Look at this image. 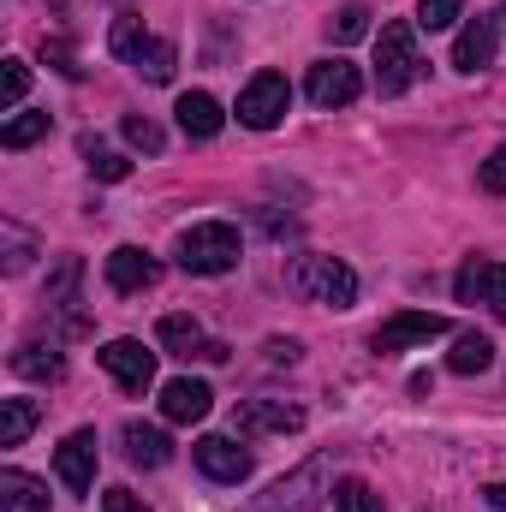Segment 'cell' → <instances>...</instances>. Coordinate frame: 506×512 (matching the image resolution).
Masks as SVG:
<instances>
[{
	"label": "cell",
	"instance_id": "5b68a950",
	"mask_svg": "<svg viewBox=\"0 0 506 512\" xmlns=\"http://www.w3.org/2000/svg\"><path fill=\"white\" fill-rule=\"evenodd\" d=\"M322 501H328V459H310L292 477H280L268 495H256L251 512H322Z\"/></svg>",
	"mask_w": 506,
	"mask_h": 512
},
{
	"label": "cell",
	"instance_id": "d6986e66",
	"mask_svg": "<svg viewBox=\"0 0 506 512\" xmlns=\"http://www.w3.org/2000/svg\"><path fill=\"white\" fill-rule=\"evenodd\" d=\"M489 364H495V340H489V334H477V328H471V334H459V340H453V352H447V370H453V376H483Z\"/></svg>",
	"mask_w": 506,
	"mask_h": 512
},
{
	"label": "cell",
	"instance_id": "44dd1931",
	"mask_svg": "<svg viewBox=\"0 0 506 512\" xmlns=\"http://www.w3.org/2000/svg\"><path fill=\"white\" fill-rule=\"evenodd\" d=\"M12 370H18L24 382H60V376H66L60 352H54V346H36V340H24V346L12 352Z\"/></svg>",
	"mask_w": 506,
	"mask_h": 512
},
{
	"label": "cell",
	"instance_id": "4dcf8cb0",
	"mask_svg": "<svg viewBox=\"0 0 506 512\" xmlns=\"http://www.w3.org/2000/svg\"><path fill=\"white\" fill-rule=\"evenodd\" d=\"M24 90H30V66H24V60H6V72H0V102H6V108H18V102H24Z\"/></svg>",
	"mask_w": 506,
	"mask_h": 512
},
{
	"label": "cell",
	"instance_id": "8fae6325",
	"mask_svg": "<svg viewBox=\"0 0 506 512\" xmlns=\"http://www.w3.org/2000/svg\"><path fill=\"white\" fill-rule=\"evenodd\" d=\"M96 358L126 393H149L155 387V352H143V340H108Z\"/></svg>",
	"mask_w": 506,
	"mask_h": 512
},
{
	"label": "cell",
	"instance_id": "f1b7e54d",
	"mask_svg": "<svg viewBox=\"0 0 506 512\" xmlns=\"http://www.w3.org/2000/svg\"><path fill=\"white\" fill-rule=\"evenodd\" d=\"M126 143L131 149H143V155H161V143H167V137H161V126H155V120H143V114H126Z\"/></svg>",
	"mask_w": 506,
	"mask_h": 512
},
{
	"label": "cell",
	"instance_id": "ac0fdd59",
	"mask_svg": "<svg viewBox=\"0 0 506 512\" xmlns=\"http://www.w3.org/2000/svg\"><path fill=\"white\" fill-rule=\"evenodd\" d=\"M489 60H495V24L489 18H471L459 30V42H453V66L459 72H483Z\"/></svg>",
	"mask_w": 506,
	"mask_h": 512
},
{
	"label": "cell",
	"instance_id": "d4e9b609",
	"mask_svg": "<svg viewBox=\"0 0 506 512\" xmlns=\"http://www.w3.org/2000/svg\"><path fill=\"white\" fill-rule=\"evenodd\" d=\"M334 512H381V495L364 477H340L334 483Z\"/></svg>",
	"mask_w": 506,
	"mask_h": 512
},
{
	"label": "cell",
	"instance_id": "ba28073f",
	"mask_svg": "<svg viewBox=\"0 0 506 512\" xmlns=\"http://www.w3.org/2000/svg\"><path fill=\"white\" fill-rule=\"evenodd\" d=\"M441 334H447V316H435V310H399V316H387L376 328V352L393 358V352L429 346V340H441Z\"/></svg>",
	"mask_w": 506,
	"mask_h": 512
},
{
	"label": "cell",
	"instance_id": "8992f818",
	"mask_svg": "<svg viewBox=\"0 0 506 512\" xmlns=\"http://www.w3.org/2000/svg\"><path fill=\"white\" fill-rule=\"evenodd\" d=\"M286 108H292V84L280 78V72H256L251 84L239 90V120L251 131H268L286 120Z\"/></svg>",
	"mask_w": 506,
	"mask_h": 512
},
{
	"label": "cell",
	"instance_id": "4fadbf2b",
	"mask_svg": "<svg viewBox=\"0 0 506 512\" xmlns=\"http://www.w3.org/2000/svg\"><path fill=\"white\" fill-rule=\"evenodd\" d=\"M54 471L72 495H90V483H96V429H72L54 453Z\"/></svg>",
	"mask_w": 506,
	"mask_h": 512
},
{
	"label": "cell",
	"instance_id": "9a60e30c",
	"mask_svg": "<svg viewBox=\"0 0 506 512\" xmlns=\"http://www.w3.org/2000/svg\"><path fill=\"white\" fill-rule=\"evenodd\" d=\"M155 280H161V262L149 251L120 245V251L108 256V286H114V292H143V286H155Z\"/></svg>",
	"mask_w": 506,
	"mask_h": 512
},
{
	"label": "cell",
	"instance_id": "2e32d148",
	"mask_svg": "<svg viewBox=\"0 0 506 512\" xmlns=\"http://www.w3.org/2000/svg\"><path fill=\"white\" fill-rule=\"evenodd\" d=\"M179 131L185 137H197V143H209V137H221V126H227V114H221V102L209 96V90H191V96H179Z\"/></svg>",
	"mask_w": 506,
	"mask_h": 512
},
{
	"label": "cell",
	"instance_id": "277c9868",
	"mask_svg": "<svg viewBox=\"0 0 506 512\" xmlns=\"http://www.w3.org/2000/svg\"><path fill=\"white\" fill-rule=\"evenodd\" d=\"M417 72H423V60H417V36H411V24H381L376 36V84L381 96H405L411 84H417Z\"/></svg>",
	"mask_w": 506,
	"mask_h": 512
},
{
	"label": "cell",
	"instance_id": "d590c367",
	"mask_svg": "<svg viewBox=\"0 0 506 512\" xmlns=\"http://www.w3.org/2000/svg\"><path fill=\"white\" fill-rule=\"evenodd\" d=\"M268 364H298V340H268Z\"/></svg>",
	"mask_w": 506,
	"mask_h": 512
},
{
	"label": "cell",
	"instance_id": "1f68e13d",
	"mask_svg": "<svg viewBox=\"0 0 506 512\" xmlns=\"http://www.w3.org/2000/svg\"><path fill=\"white\" fill-rule=\"evenodd\" d=\"M477 185H483V191H495V197H506V143L483 161V167H477Z\"/></svg>",
	"mask_w": 506,
	"mask_h": 512
},
{
	"label": "cell",
	"instance_id": "5bb4252c",
	"mask_svg": "<svg viewBox=\"0 0 506 512\" xmlns=\"http://www.w3.org/2000/svg\"><path fill=\"white\" fill-rule=\"evenodd\" d=\"M209 405H215L209 382L179 376V382L161 387V417H167V423H203V417H209Z\"/></svg>",
	"mask_w": 506,
	"mask_h": 512
},
{
	"label": "cell",
	"instance_id": "7402d4cb",
	"mask_svg": "<svg viewBox=\"0 0 506 512\" xmlns=\"http://www.w3.org/2000/svg\"><path fill=\"white\" fill-rule=\"evenodd\" d=\"M0 507L6 512H48V489L24 471H0Z\"/></svg>",
	"mask_w": 506,
	"mask_h": 512
},
{
	"label": "cell",
	"instance_id": "7c38bea8",
	"mask_svg": "<svg viewBox=\"0 0 506 512\" xmlns=\"http://www.w3.org/2000/svg\"><path fill=\"white\" fill-rule=\"evenodd\" d=\"M233 429L239 435H292V429H304V405H292V399H245L233 411Z\"/></svg>",
	"mask_w": 506,
	"mask_h": 512
},
{
	"label": "cell",
	"instance_id": "f546056e",
	"mask_svg": "<svg viewBox=\"0 0 506 512\" xmlns=\"http://www.w3.org/2000/svg\"><path fill=\"white\" fill-rule=\"evenodd\" d=\"M459 12H465V0H423L417 6V24L423 30H447V24H459Z\"/></svg>",
	"mask_w": 506,
	"mask_h": 512
},
{
	"label": "cell",
	"instance_id": "52a82bcc",
	"mask_svg": "<svg viewBox=\"0 0 506 512\" xmlns=\"http://www.w3.org/2000/svg\"><path fill=\"white\" fill-rule=\"evenodd\" d=\"M304 96H310L316 108H346V102L364 96V72H358L352 60H316L310 78H304Z\"/></svg>",
	"mask_w": 506,
	"mask_h": 512
},
{
	"label": "cell",
	"instance_id": "6da1fadb",
	"mask_svg": "<svg viewBox=\"0 0 506 512\" xmlns=\"http://www.w3.org/2000/svg\"><path fill=\"white\" fill-rule=\"evenodd\" d=\"M286 292L304 298V304H334V310H352L358 298V274L340 262V256H292L286 262Z\"/></svg>",
	"mask_w": 506,
	"mask_h": 512
},
{
	"label": "cell",
	"instance_id": "74e56055",
	"mask_svg": "<svg viewBox=\"0 0 506 512\" xmlns=\"http://www.w3.org/2000/svg\"><path fill=\"white\" fill-rule=\"evenodd\" d=\"M501 18H506V0H501Z\"/></svg>",
	"mask_w": 506,
	"mask_h": 512
},
{
	"label": "cell",
	"instance_id": "30bf717a",
	"mask_svg": "<svg viewBox=\"0 0 506 512\" xmlns=\"http://www.w3.org/2000/svg\"><path fill=\"white\" fill-rule=\"evenodd\" d=\"M191 453H197V471H203L209 483H245V477H251V465H256L251 447H239L233 435H203Z\"/></svg>",
	"mask_w": 506,
	"mask_h": 512
},
{
	"label": "cell",
	"instance_id": "836d02e7",
	"mask_svg": "<svg viewBox=\"0 0 506 512\" xmlns=\"http://www.w3.org/2000/svg\"><path fill=\"white\" fill-rule=\"evenodd\" d=\"M42 60H54V66H60L66 78H78V72H84V66H78V54H72L66 42H42Z\"/></svg>",
	"mask_w": 506,
	"mask_h": 512
},
{
	"label": "cell",
	"instance_id": "d6a6232c",
	"mask_svg": "<svg viewBox=\"0 0 506 512\" xmlns=\"http://www.w3.org/2000/svg\"><path fill=\"white\" fill-rule=\"evenodd\" d=\"M24 268H30V239L6 221V274H24Z\"/></svg>",
	"mask_w": 506,
	"mask_h": 512
},
{
	"label": "cell",
	"instance_id": "e575fe53",
	"mask_svg": "<svg viewBox=\"0 0 506 512\" xmlns=\"http://www.w3.org/2000/svg\"><path fill=\"white\" fill-rule=\"evenodd\" d=\"M102 512H149V507H143L131 489H108V495H102Z\"/></svg>",
	"mask_w": 506,
	"mask_h": 512
},
{
	"label": "cell",
	"instance_id": "9c48e42d",
	"mask_svg": "<svg viewBox=\"0 0 506 512\" xmlns=\"http://www.w3.org/2000/svg\"><path fill=\"white\" fill-rule=\"evenodd\" d=\"M453 292H459V304H489V310L506 322V262L471 256V262L453 274Z\"/></svg>",
	"mask_w": 506,
	"mask_h": 512
},
{
	"label": "cell",
	"instance_id": "83f0119b",
	"mask_svg": "<svg viewBox=\"0 0 506 512\" xmlns=\"http://www.w3.org/2000/svg\"><path fill=\"white\" fill-rule=\"evenodd\" d=\"M42 137H48V114H18V120H6V131H0V149H30Z\"/></svg>",
	"mask_w": 506,
	"mask_h": 512
},
{
	"label": "cell",
	"instance_id": "603a6c76",
	"mask_svg": "<svg viewBox=\"0 0 506 512\" xmlns=\"http://www.w3.org/2000/svg\"><path fill=\"white\" fill-rule=\"evenodd\" d=\"M42 405L36 399H0V447H24L30 429H36Z\"/></svg>",
	"mask_w": 506,
	"mask_h": 512
},
{
	"label": "cell",
	"instance_id": "7a4b0ae2",
	"mask_svg": "<svg viewBox=\"0 0 506 512\" xmlns=\"http://www.w3.org/2000/svg\"><path fill=\"white\" fill-rule=\"evenodd\" d=\"M108 48L126 60L137 78H149V84H167V78H173V66H179L173 42H167V36H149L137 18H114V30H108Z\"/></svg>",
	"mask_w": 506,
	"mask_h": 512
},
{
	"label": "cell",
	"instance_id": "4316f807",
	"mask_svg": "<svg viewBox=\"0 0 506 512\" xmlns=\"http://www.w3.org/2000/svg\"><path fill=\"white\" fill-rule=\"evenodd\" d=\"M78 274H84V262H78V256H60V268H54V280H48V310L78 304Z\"/></svg>",
	"mask_w": 506,
	"mask_h": 512
},
{
	"label": "cell",
	"instance_id": "484cf974",
	"mask_svg": "<svg viewBox=\"0 0 506 512\" xmlns=\"http://www.w3.org/2000/svg\"><path fill=\"white\" fill-rule=\"evenodd\" d=\"M328 36H334L340 48H346V42H364V36H370V6H358V0L340 6V12L328 18Z\"/></svg>",
	"mask_w": 506,
	"mask_h": 512
},
{
	"label": "cell",
	"instance_id": "3957f363",
	"mask_svg": "<svg viewBox=\"0 0 506 512\" xmlns=\"http://www.w3.org/2000/svg\"><path fill=\"white\" fill-rule=\"evenodd\" d=\"M239 262V227L233 221H197L179 233V268L185 274H227Z\"/></svg>",
	"mask_w": 506,
	"mask_h": 512
},
{
	"label": "cell",
	"instance_id": "cb8c5ba5",
	"mask_svg": "<svg viewBox=\"0 0 506 512\" xmlns=\"http://www.w3.org/2000/svg\"><path fill=\"white\" fill-rule=\"evenodd\" d=\"M84 167H90V179H102V185H120L131 173V161L120 149H108V143H96V137H84Z\"/></svg>",
	"mask_w": 506,
	"mask_h": 512
},
{
	"label": "cell",
	"instance_id": "ffe728a7",
	"mask_svg": "<svg viewBox=\"0 0 506 512\" xmlns=\"http://www.w3.org/2000/svg\"><path fill=\"white\" fill-rule=\"evenodd\" d=\"M155 340L173 352V358H203V328H197V316H161V328H155Z\"/></svg>",
	"mask_w": 506,
	"mask_h": 512
},
{
	"label": "cell",
	"instance_id": "e0dca14e",
	"mask_svg": "<svg viewBox=\"0 0 506 512\" xmlns=\"http://www.w3.org/2000/svg\"><path fill=\"white\" fill-rule=\"evenodd\" d=\"M120 441H126V459L131 465H143V471H161V465L173 459V441H167L155 423H126Z\"/></svg>",
	"mask_w": 506,
	"mask_h": 512
},
{
	"label": "cell",
	"instance_id": "8d00e7d4",
	"mask_svg": "<svg viewBox=\"0 0 506 512\" xmlns=\"http://www.w3.org/2000/svg\"><path fill=\"white\" fill-rule=\"evenodd\" d=\"M489 507L506 512V483H489Z\"/></svg>",
	"mask_w": 506,
	"mask_h": 512
}]
</instances>
